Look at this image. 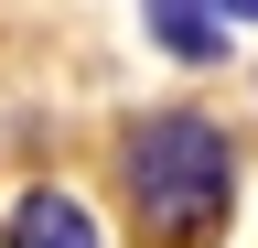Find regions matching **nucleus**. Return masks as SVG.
Returning <instances> with one entry per match:
<instances>
[{
    "label": "nucleus",
    "mask_w": 258,
    "mask_h": 248,
    "mask_svg": "<svg viewBox=\"0 0 258 248\" xmlns=\"http://www.w3.org/2000/svg\"><path fill=\"white\" fill-rule=\"evenodd\" d=\"M151 43H161V54H183V65H215V54H226V33L194 11V0H151Z\"/></svg>",
    "instance_id": "nucleus-3"
},
{
    "label": "nucleus",
    "mask_w": 258,
    "mask_h": 248,
    "mask_svg": "<svg viewBox=\"0 0 258 248\" xmlns=\"http://www.w3.org/2000/svg\"><path fill=\"white\" fill-rule=\"evenodd\" d=\"M118 183H129L140 248H215L237 216V140L205 108H151L118 151Z\"/></svg>",
    "instance_id": "nucleus-1"
},
{
    "label": "nucleus",
    "mask_w": 258,
    "mask_h": 248,
    "mask_svg": "<svg viewBox=\"0 0 258 248\" xmlns=\"http://www.w3.org/2000/svg\"><path fill=\"white\" fill-rule=\"evenodd\" d=\"M194 11H205L215 33H226V22H258V0H194Z\"/></svg>",
    "instance_id": "nucleus-4"
},
{
    "label": "nucleus",
    "mask_w": 258,
    "mask_h": 248,
    "mask_svg": "<svg viewBox=\"0 0 258 248\" xmlns=\"http://www.w3.org/2000/svg\"><path fill=\"white\" fill-rule=\"evenodd\" d=\"M0 248H97V227H86L76 194H22L11 227H0Z\"/></svg>",
    "instance_id": "nucleus-2"
}]
</instances>
